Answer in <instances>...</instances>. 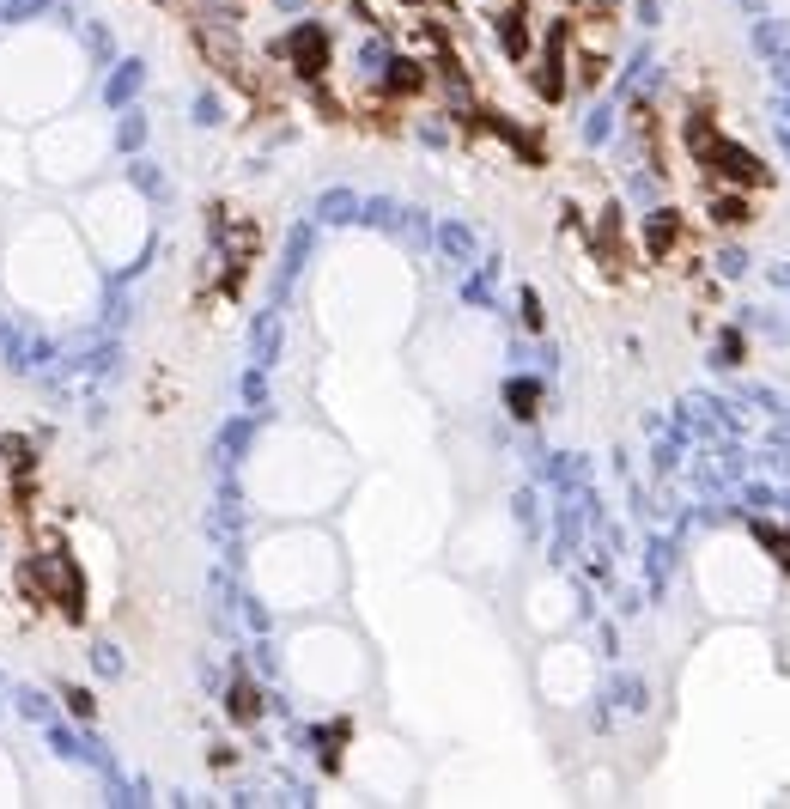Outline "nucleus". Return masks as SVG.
Wrapping results in <instances>:
<instances>
[{
    "label": "nucleus",
    "instance_id": "f257e3e1",
    "mask_svg": "<svg viewBox=\"0 0 790 809\" xmlns=\"http://www.w3.org/2000/svg\"><path fill=\"white\" fill-rule=\"evenodd\" d=\"M19 591L25 597H37V603H55L61 615H86V578H79V566H73V554H61V548H43V554H31L25 566H19Z\"/></svg>",
    "mask_w": 790,
    "mask_h": 809
},
{
    "label": "nucleus",
    "instance_id": "f03ea898",
    "mask_svg": "<svg viewBox=\"0 0 790 809\" xmlns=\"http://www.w3.org/2000/svg\"><path fill=\"white\" fill-rule=\"evenodd\" d=\"M280 61L298 73V80H323V73L335 67V37L323 19H298L286 37H280Z\"/></svg>",
    "mask_w": 790,
    "mask_h": 809
},
{
    "label": "nucleus",
    "instance_id": "7ed1b4c3",
    "mask_svg": "<svg viewBox=\"0 0 790 809\" xmlns=\"http://www.w3.org/2000/svg\"><path fill=\"white\" fill-rule=\"evenodd\" d=\"M705 171H718L724 183H736V189H754V183H766V171H760V159L748 153L742 140H724V134H711L699 153H693Z\"/></svg>",
    "mask_w": 790,
    "mask_h": 809
},
{
    "label": "nucleus",
    "instance_id": "20e7f679",
    "mask_svg": "<svg viewBox=\"0 0 790 809\" xmlns=\"http://www.w3.org/2000/svg\"><path fill=\"white\" fill-rule=\"evenodd\" d=\"M493 37H499V49H505L511 61H529V55H535V25H529V7H523V0H505V7L493 13Z\"/></svg>",
    "mask_w": 790,
    "mask_h": 809
},
{
    "label": "nucleus",
    "instance_id": "39448f33",
    "mask_svg": "<svg viewBox=\"0 0 790 809\" xmlns=\"http://www.w3.org/2000/svg\"><path fill=\"white\" fill-rule=\"evenodd\" d=\"M681 250V213L675 207H651L645 213V256L651 262H669Z\"/></svg>",
    "mask_w": 790,
    "mask_h": 809
},
{
    "label": "nucleus",
    "instance_id": "423d86ee",
    "mask_svg": "<svg viewBox=\"0 0 790 809\" xmlns=\"http://www.w3.org/2000/svg\"><path fill=\"white\" fill-rule=\"evenodd\" d=\"M225 712H231L237 724H256V718H262V694H256V682H250V676H237V682H231Z\"/></svg>",
    "mask_w": 790,
    "mask_h": 809
},
{
    "label": "nucleus",
    "instance_id": "0eeeda50",
    "mask_svg": "<svg viewBox=\"0 0 790 809\" xmlns=\"http://www.w3.org/2000/svg\"><path fill=\"white\" fill-rule=\"evenodd\" d=\"M705 213H711V226H748V195H736V189H724V195H711L705 201Z\"/></svg>",
    "mask_w": 790,
    "mask_h": 809
},
{
    "label": "nucleus",
    "instance_id": "6e6552de",
    "mask_svg": "<svg viewBox=\"0 0 790 809\" xmlns=\"http://www.w3.org/2000/svg\"><path fill=\"white\" fill-rule=\"evenodd\" d=\"M505 408H511V420H535L541 384H535V378H511V384H505Z\"/></svg>",
    "mask_w": 790,
    "mask_h": 809
},
{
    "label": "nucleus",
    "instance_id": "1a4fd4ad",
    "mask_svg": "<svg viewBox=\"0 0 790 809\" xmlns=\"http://www.w3.org/2000/svg\"><path fill=\"white\" fill-rule=\"evenodd\" d=\"M754 49H760V55L790 49V25H784V19H754Z\"/></svg>",
    "mask_w": 790,
    "mask_h": 809
},
{
    "label": "nucleus",
    "instance_id": "9d476101",
    "mask_svg": "<svg viewBox=\"0 0 790 809\" xmlns=\"http://www.w3.org/2000/svg\"><path fill=\"white\" fill-rule=\"evenodd\" d=\"M0 457H7V469L13 475H31V463H37V445H31V438H0Z\"/></svg>",
    "mask_w": 790,
    "mask_h": 809
},
{
    "label": "nucleus",
    "instance_id": "9b49d317",
    "mask_svg": "<svg viewBox=\"0 0 790 809\" xmlns=\"http://www.w3.org/2000/svg\"><path fill=\"white\" fill-rule=\"evenodd\" d=\"M742 353H748L742 329H724V335H718V347H711V365H742Z\"/></svg>",
    "mask_w": 790,
    "mask_h": 809
},
{
    "label": "nucleus",
    "instance_id": "f8f14e48",
    "mask_svg": "<svg viewBox=\"0 0 790 809\" xmlns=\"http://www.w3.org/2000/svg\"><path fill=\"white\" fill-rule=\"evenodd\" d=\"M711 268H718L724 280H742V274H748V250H742V244H724L718 256H711Z\"/></svg>",
    "mask_w": 790,
    "mask_h": 809
},
{
    "label": "nucleus",
    "instance_id": "ddd939ff",
    "mask_svg": "<svg viewBox=\"0 0 790 809\" xmlns=\"http://www.w3.org/2000/svg\"><path fill=\"white\" fill-rule=\"evenodd\" d=\"M438 250H444V256H474L468 226H438Z\"/></svg>",
    "mask_w": 790,
    "mask_h": 809
},
{
    "label": "nucleus",
    "instance_id": "4468645a",
    "mask_svg": "<svg viewBox=\"0 0 790 809\" xmlns=\"http://www.w3.org/2000/svg\"><path fill=\"white\" fill-rule=\"evenodd\" d=\"M353 207H359V201H353L347 189H335V195H323V219H353Z\"/></svg>",
    "mask_w": 790,
    "mask_h": 809
},
{
    "label": "nucleus",
    "instance_id": "2eb2a0df",
    "mask_svg": "<svg viewBox=\"0 0 790 809\" xmlns=\"http://www.w3.org/2000/svg\"><path fill=\"white\" fill-rule=\"evenodd\" d=\"M614 134V110H590V122H584V140H608Z\"/></svg>",
    "mask_w": 790,
    "mask_h": 809
},
{
    "label": "nucleus",
    "instance_id": "dca6fc26",
    "mask_svg": "<svg viewBox=\"0 0 790 809\" xmlns=\"http://www.w3.org/2000/svg\"><path fill=\"white\" fill-rule=\"evenodd\" d=\"M517 311H523V329H541V299L523 286V299H517Z\"/></svg>",
    "mask_w": 790,
    "mask_h": 809
},
{
    "label": "nucleus",
    "instance_id": "f3484780",
    "mask_svg": "<svg viewBox=\"0 0 790 809\" xmlns=\"http://www.w3.org/2000/svg\"><path fill=\"white\" fill-rule=\"evenodd\" d=\"M67 706H73V712H79V718H92V712H98V706H92V694H86V688H67Z\"/></svg>",
    "mask_w": 790,
    "mask_h": 809
},
{
    "label": "nucleus",
    "instance_id": "a211bd4d",
    "mask_svg": "<svg viewBox=\"0 0 790 809\" xmlns=\"http://www.w3.org/2000/svg\"><path fill=\"white\" fill-rule=\"evenodd\" d=\"M778 116H784V128H790V86H784V98H778Z\"/></svg>",
    "mask_w": 790,
    "mask_h": 809
},
{
    "label": "nucleus",
    "instance_id": "6ab92c4d",
    "mask_svg": "<svg viewBox=\"0 0 790 809\" xmlns=\"http://www.w3.org/2000/svg\"><path fill=\"white\" fill-rule=\"evenodd\" d=\"M778 146H784V153H790V128H784V122H778Z\"/></svg>",
    "mask_w": 790,
    "mask_h": 809
},
{
    "label": "nucleus",
    "instance_id": "aec40b11",
    "mask_svg": "<svg viewBox=\"0 0 790 809\" xmlns=\"http://www.w3.org/2000/svg\"><path fill=\"white\" fill-rule=\"evenodd\" d=\"M748 7H754V0H748Z\"/></svg>",
    "mask_w": 790,
    "mask_h": 809
}]
</instances>
